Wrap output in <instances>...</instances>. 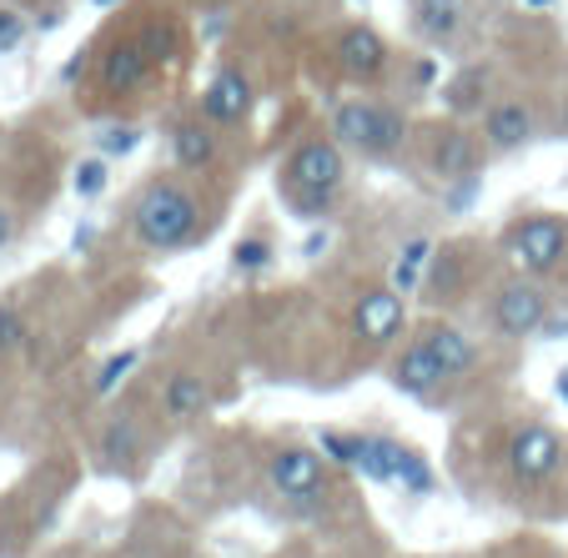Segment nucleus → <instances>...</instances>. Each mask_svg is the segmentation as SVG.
Segmentation results:
<instances>
[{
  "label": "nucleus",
  "instance_id": "nucleus-1",
  "mask_svg": "<svg viewBox=\"0 0 568 558\" xmlns=\"http://www.w3.org/2000/svg\"><path fill=\"white\" fill-rule=\"evenodd\" d=\"M202 202L182 176H151L136 196H131V236L156 257L186 252L202 236Z\"/></svg>",
  "mask_w": 568,
  "mask_h": 558
},
{
  "label": "nucleus",
  "instance_id": "nucleus-2",
  "mask_svg": "<svg viewBox=\"0 0 568 558\" xmlns=\"http://www.w3.org/2000/svg\"><path fill=\"white\" fill-rule=\"evenodd\" d=\"M347 182V151L343 141L327 131V136H302L297 146L287 151V162L277 166V192L282 202L297 216H327Z\"/></svg>",
  "mask_w": 568,
  "mask_h": 558
},
{
  "label": "nucleus",
  "instance_id": "nucleus-3",
  "mask_svg": "<svg viewBox=\"0 0 568 558\" xmlns=\"http://www.w3.org/2000/svg\"><path fill=\"white\" fill-rule=\"evenodd\" d=\"M333 136L363 162H393L408 146V116L377 97H347L333 106Z\"/></svg>",
  "mask_w": 568,
  "mask_h": 558
},
{
  "label": "nucleus",
  "instance_id": "nucleus-4",
  "mask_svg": "<svg viewBox=\"0 0 568 558\" xmlns=\"http://www.w3.org/2000/svg\"><path fill=\"white\" fill-rule=\"evenodd\" d=\"M504 257L524 277H554L568 267V216L558 212H524L504 226Z\"/></svg>",
  "mask_w": 568,
  "mask_h": 558
},
{
  "label": "nucleus",
  "instance_id": "nucleus-5",
  "mask_svg": "<svg viewBox=\"0 0 568 558\" xmlns=\"http://www.w3.org/2000/svg\"><path fill=\"white\" fill-rule=\"evenodd\" d=\"M267 484L292 514H317L327 488H333V463L322 458V448L282 443L267 453Z\"/></svg>",
  "mask_w": 568,
  "mask_h": 558
},
{
  "label": "nucleus",
  "instance_id": "nucleus-6",
  "mask_svg": "<svg viewBox=\"0 0 568 558\" xmlns=\"http://www.w3.org/2000/svg\"><path fill=\"white\" fill-rule=\"evenodd\" d=\"M548 292L538 277H524V272H514V277H504L494 287V297H488V323H494V333L504 337V343H528V337L544 333L548 323Z\"/></svg>",
  "mask_w": 568,
  "mask_h": 558
},
{
  "label": "nucleus",
  "instance_id": "nucleus-7",
  "mask_svg": "<svg viewBox=\"0 0 568 558\" xmlns=\"http://www.w3.org/2000/svg\"><path fill=\"white\" fill-rule=\"evenodd\" d=\"M504 463H508L514 488H528V494H534V488H548L558 473H564L568 448L548 423H518L508 448H504Z\"/></svg>",
  "mask_w": 568,
  "mask_h": 558
},
{
  "label": "nucleus",
  "instance_id": "nucleus-8",
  "mask_svg": "<svg viewBox=\"0 0 568 558\" xmlns=\"http://www.w3.org/2000/svg\"><path fill=\"white\" fill-rule=\"evenodd\" d=\"M363 478L373 484H387V488H403L408 498H423L433 494V468L413 443H397L387 433H367V448H363Z\"/></svg>",
  "mask_w": 568,
  "mask_h": 558
},
{
  "label": "nucleus",
  "instance_id": "nucleus-9",
  "mask_svg": "<svg viewBox=\"0 0 568 558\" xmlns=\"http://www.w3.org/2000/svg\"><path fill=\"white\" fill-rule=\"evenodd\" d=\"M156 61H161L156 31H126V35H116V41L101 51L97 81H101L106 97H131V91H141L151 81Z\"/></svg>",
  "mask_w": 568,
  "mask_h": 558
},
{
  "label": "nucleus",
  "instance_id": "nucleus-10",
  "mask_svg": "<svg viewBox=\"0 0 568 558\" xmlns=\"http://www.w3.org/2000/svg\"><path fill=\"white\" fill-rule=\"evenodd\" d=\"M333 55H337V71H343L347 81H357V87H377V81L393 71V45L367 21H347L333 41Z\"/></svg>",
  "mask_w": 568,
  "mask_h": 558
},
{
  "label": "nucleus",
  "instance_id": "nucleus-11",
  "mask_svg": "<svg viewBox=\"0 0 568 558\" xmlns=\"http://www.w3.org/2000/svg\"><path fill=\"white\" fill-rule=\"evenodd\" d=\"M423 166H428L443 186H448V182H468L473 166H478V136H473L458 116H453V121H433V126L423 131Z\"/></svg>",
  "mask_w": 568,
  "mask_h": 558
},
{
  "label": "nucleus",
  "instance_id": "nucleus-12",
  "mask_svg": "<svg viewBox=\"0 0 568 558\" xmlns=\"http://www.w3.org/2000/svg\"><path fill=\"white\" fill-rule=\"evenodd\" d=\"M408 327V297L387 282V287H367L357 292L353 302V333L363 337L367 347H393Z\"/></svg>",
  "mask_w": 568,
  "mask_h": 558
},
{
  "label": "nucleus",
  "instance_id": "nucleus-13",
  "mask_svg": "<svg viewBox=\"0 0 568 558\" xmlns=\"http://www.w3.org/2000/svg\"><path fill=\"white\" fill-rule=\"evenodd\" d=\"M252 75L242 71V65H222V71H212V81L202 87V116L212 121L216 131L226 126H242V121L252 116Z\"/></svg>",
  "mask_w": 568,
  "mask_h": 558
},
{
  "label": "nucleus",
  "instance_id": "nucleus-14",
  "mask_svg": "<svg viewBox=\"0 0 568 558\" xmlns=\"http://www.w3.org/2000/svg\"><path fill=\"white\" fill-rule=\"evenodd\" d=\"M387 383H393L403 397H418V403H428V397L438 393L443 383H453V377L443 373V363L433 357V347L423 343V337H413V343H403L393 353V363H387Z\"/></svg>",
  "mask_w": 568,
  "mask_h": 558
},
{
  "label": "nucleus",
  "instance_id": "nucleus-15",
  "mask_svg": "<svg viewBox=\"0 0 568 558\" xmlns=\"http://www.w3.org/2000/svg\"><path fill=\"white\" fill-rule=\"evenodd\" d=\"M528 141H534V106L524 97H498L494 106L483 111V146L494 156L524 151Z\"/></svg>",
  "mask_w": 568,
  "mask_h": 558
},
{
  "label": "nucleus",
  "instance_id": "nucleus-16",
  "mask_svg": "<svg viewBox=\"0 0 568 558\" xmlns=\"http://www.w3.org/2000/svg\"><path fill=\"white\" fill-rule=\"evenodd\" d=\"M97 458L106 473H141L146 463V428H141L136 413H111L106 428H101V443H97Z\"/></svg>",
  "mask_w": 568,
  "mask_h": 558
},
{
  "label": "nucleus",
  "instance_id": "nucleus-17",
  "mask_svg": "<svg viewBox=\"0 0 568 558\" xmlns=\"http://www.w3.org/2000/svg\"><path fill=\"white\" fill-rule=\"evenodd\" d=\"M172 156L186 176H206L216 162H222V136H216V126L202 116V111H196V116H182L172 126Z\"/></svg>",
  "mask_w": 568,
  "mask_h": 558
},
{
  "label": "nucleus",
  "instance_id": "nucleus-18",
  "mask_svg": "<svg viewBox=\"0 0 568 558\" xmlns=\"http://www.w3.org/2000/svg\"><path fill=\"white\" fill-rule=\"evenodd\" d=\"M468 26V0H413V31L428 45H453Z\"/></svg>",
  "mask_w": 568,
  "mask_h": 558
},
{
  "label": "nucleus",
  "instance_id": "nucleus-19",
  "mask_svg": "<svg viewBox=\"0 0 568 558\" xmlns=\"http://www.w3.org/2000/svg\"><path fill=\"white\" fill-rule=\"evenodd\" d=\"M418 337L433 347V357L443 363V373L448 377H468L473 367H478V343H473L458 323H428Z\"/></svg>",
  "mask_w": 568,
  "mask_h": 558
},
{
  "label": "nucleus",
  "instance_id": "nucleus-20",
  "mask_svg": "<svg viewBox=\"0 0 568 558\" xmlns=\"http://www.w3.org/2000/svg\"><path fill=\"white\" fill-rule=\"evenodd\" d=\"M494 71L488 65H463L458 75H453L448 87H443V106H448V116H483V111L494 106Z\"/></svg>",
  "mask_w": 568,
  "mask_h": 558
},
{
  "label": "nucleus",
  "instance_id": "nucleus-21",
  "mask_svg": "<svg viewBox=\"0 0 568 558\" xmlns=\"http://www.w3.org/2000/svg\"><path fill=\"white\" fill-rule=\"evenodd\" d=\"M206 403H212V393H206V383L196 373H166V383H161V413L172 423H196L206 413Z\"/></svg>",
  "mask_w": 568,
  "mask_h": 558
},
{
  "label": "nucleus",
  "instance_id": "nucleus-22",
  "mask_svg": "<svg viewBox=\"0 0 568 558\" xmlns=\"http://www.w3.org/2000/svg\"><path fill=\"white\" fill-rule=\"evenodd\" d=\"M463 252L468 247H438L428 262V282H423V292H428V302L438 307V302H458L463 287H468V267H463Z\"/></svg>",
  "mask_w": 568,
  "mask_h": 558
},
{
  "label": "nucleus",
  "instance_id": "nucleus-23",
  "mask_svg": "<svg viewBox=\"0 0 568 558\" xmlns=\"http://www.w3.org/2000/svg\"><path fill=\"white\" fill-rule=\"evenodd\" d=\"M433 252H438V247H433L428 236H413L408 247L397 252V262H393V287L403 292V297H408V292L418 287L423 277H428V262H433Z\"/></svg>",
  "mask_w": 568,
  "mask_h": 558
},
{
  "label": "nucleus",
  "instance_id": "nucleus-24",
  "mask_svg": "<svg viewBox=\"0 0 568 558\" xmlns=\"http://www.w3.org/2000/svg\"><path fill=\"white\" fill-rule=\"evenodd\" d=\"M317 448L327 463L337 468H363V448H367V433H347V428H322L317 433Z\"/></svg>",
  "mask_w": 568,
  "mask_h": 558
},
{
  "label": "nucleus",
  "instance_id": "nucleus-25",
  "mask_svg": "<svg viewBox=\"0 0 568 558\" xmlns=\"http://www.w3.org/2000/svg\"><path fill=\"white\" fill-rule=\"evenodd\" d=\"M97 146H101V156H131V151L141 146V126H131V121H111V126L97 131Z\"/></svg>",
  "mask_w": 568,
  "mask_h": 558
},
{
  "label": "nucleus",
  "instance_id": "nucleus-26",
  "mask_svg": "<svg viewBox=\"0 0 568 558\" xmlns=\"http://www.w3.org/2000/svg\"><path fill=\"white\" fill-rule=\"evenodd\" d=\"M232 262H236V272H262L272 262V242L262 232L242 236V242H236V252H232Z\"/></svg>",
  "mask_w": 568,
  "mask_h": 558
},
{
  "label": "nucleus",
  "instance_id": "nucleus-27",
  "mask_svg": "<svg viewBox=\"0 0 568 558\" xmlns=\"http://www.w3.org/2000/svg\"><path fill=\"white\" fill-rule=\"evenodd\" d=\"M141 363V353L136 347H126V353H116V357H106V363H101V373H97V393L106 397V393H116L121 383H126V373L131 367Z\"/></svg>",
  "mask_w": 568,
  "mask_h": 558
},
{
  "label": "nucleus",
  "instance_id": "nucleus-28",
  "mask_svg": "<svg viewBox=\"0 0 568 558\" xmlns=\"http://www.w3.org/2000/svg\"><path fill=\"white\" fill-rule=\"evenodd\" d=\"M71 186H75V196H87V202L106 192V156H91V162L75 166V182Z\"/></svg>",
  "mask_w": 568,
  "mask_h": 558
},
{
  "label": "nucleus",
  "instance_id": "nucleus-29",
  "mask_svg": "<svg viewBox=\"0 0 568 558\" xmlns=\"http://www.w3.org/2000/svg\"><path fill=\"white\" fill-rule=\"evenodd\" d=\"M21 343H26V323H21V312H16V307H0V357L21 353Z\"/></svg>",
  "mask_w": 568,
  "mask_h": 558
},
{
  "label": "nucleus",
  "instance_id": "nucleus-30",
  "mask_svg": "<svg viewBox=\"0 0 568 558\" xmlns=\"http://www.w3.org/2000/svg\"><path fill=\"white\" fill-rule=\"evenodd\" d=\"M21 41H26V16L16 6H0V55L16 51Z\"/></svg>",
  "mask_w": 568,
  "mask_h": 558
},
{
  "label": "nucleus",
  "instance_id": "nucleus-31",
  "mask_svg": "<svg viewBox=\"0 0 568 558\" xmlns=\"http://www.w3.org/2000/svg\"><path fill=\"white\" fill-rule=\"evenodd\" d=\"M488 558H564V554L548 548V544H534V538H518V544L498 548V554H488Z\"/></svg>",
  "mask_w": 568,
  "mask_h": 558
},
{
  "label": "nucleus",
  "instance_id": "nucleus-32",
  "mask_svg": "<svg viewBox=\"0 0 568 558\" xmlns=\"http://www.w3.org/2000/svg\"><path fill=\"white\" fill-rule=\"evenodd\" d=\"M16 232H21V222H16V212H11V206L0 202V252H6V247H11V242H16Z\"/></svg>",
  "mask_w": 568,
  "mask_h": 558
},
{
  "label": "nucleus",
  "instance_id": "nucleus-33",
  "mask_svg": "<svg viewBox=\"0 0 568 558\" xmlns=\"http://www.w3.org/2000/svg\"><path fill=\"white\" fill-rule=\"evenodd\" d=\"M554 393H558V403H564V408H568V363L558 367V377H554Z\"/></svg>",
  "mask_w": 568,
  "mask_h": 558
},
{
  "label": "nucleus",
  "instance_id": "nucleus-34",
  "mask_svg": "<svg viewBox=\"0 0 568 558\" xmlns=\"http://www.w3.org/2000/svg\"><path fill=\"white\" fill-rule=\"evenodd\" d=\"M443 558H483V554H443Z\"/></svg>",
  "mask_w": 568,
  "mask_h": 558
},
{
  "label": "nucleus",
  "instance_id": "nucleus-35",
  "mask_svg": "<svg viewBox=\"0 0 568 558\" xmlns=\"http://www.w3.org/2000/svg\"><path fill=\"white\" fill-rule=\"evenodd\" d=\"M524 6H548V0H524Z\"/></svg>",
  "mask_w": 568,
  "mask_h": 558
},
{
  "label": "nucleus",
  "instance_id": "nucleus-36",
  "mask_svg": "<svg viewBox=\"0 0 568 558\" xmlns=\"http://www.w3.org/2000/svg\"><path fill=\"white\" fill-rule=\"evenodd\" d=\"M97 6H121V0H97Z\"/></svg>",
  "mask_w": 568,
  "mask_h": 558
},
{
  "label": "nucleus",
  "instance_id": "nucleus-37",
  "mask_svg": "<svg viewBox=\"0 0 568 558\" xmlns=\"http://www.w3.org/2000/svg\"><path fill=\"white\" fill-rule=\"evenodd\" d=\"M206 6H216V0H206Z\"/></svg>",
  "mask_w": 568,
  "mask_h": 558
}]
</instances>
